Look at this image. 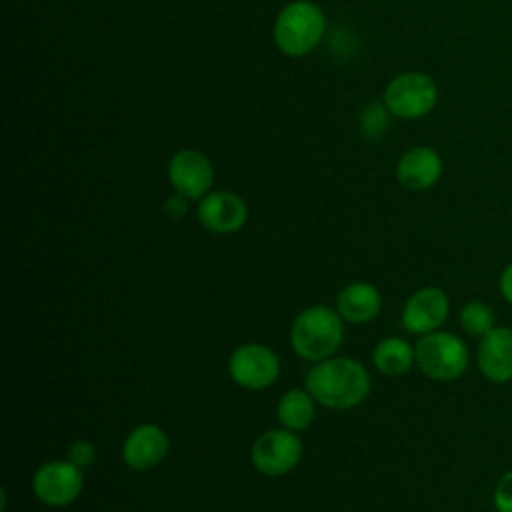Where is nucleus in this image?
<instances>
[{
	"label": "nucleus",
	"instance_id": "nucleus-18",
	"mask_svg": "<svg viewBox=\"0 0 512 512\" xmlns=\"http://www.w3.org/2000/svg\"><path fill=\"white\" fill-rule=\"evenodd\" d=\"M460 324L474 336H486L494 328V314L484 302H468L460 310Z\"/></svg>",
	"mask_w": 512,
	"mask_h": 512
},
{
	"label": "nucleus",
	"instance_id": "nucleus-8",
	"mask_svg": "<svg viewBox=\"0 0 512 512\" xmlns=\"http://www.w3.org/2000/svg\"><path fill=\"white\" fill-rule=\"evenodd\" d=\"M82 488V470L70 460L44 462L32 476V490L36 498L52 508L72 504L82 494Z\"/></svg>",
	"mask_w": 512,
	"mask_h": 512
},
{
	"label": "nucleus",
	"instance_id": "nucleus-12",
	"mask_svg": "<svg viewBox=\"0 0 512 512\" xmlns=\"http://www.w3.org/2000/svg\"><path fill=\"white\" fill-rule=\"evenodd\" d=\"M248 208L240 196L234 192H210L200 198L198 220L214 234H232L246 224Z\"/></svg>",
	"mask_w": 512,
	"mask_h": 512
},
{
	"label": "nucleus",
	"instance_id": "nucleus-17",
	"mask_svg": "<svg viewBox=\"0 0 512 512\" xmlns=\"http://www.w3.org/2000/svg\"><path fill=\"white\" fill-rule=\"evenodd\" d=\"M314 398L312 394L304 388H292L290 392H286L276 408L278 420L284 428L292 430V432H300L306 430L314 416H316V408H314Z\"/></svg>",
	"mask_w": 512,
	"mask_h": 512
},
{
	"label": "nucleus",
	"instance_id": "nucleus-6",
	"mask_svg": "<svg viewBox=\"0 0 512 512\" xmlns=\"http://www.w3.org/2000/svg\"><path fill=\"white\" fill-rule=\"evenodd\" d=\"M302 458V442L288 428H274L260 434L250 450V460L264 476H284Z\"/></svg>",
	"mask_w": 512,
	"mask_h": 512
},
{
	"label": "nucleus",
	"instance_id": "nucleus-5",
	"mask_svg": "<svg viewBox=\"0 0 512 512\" xmlns=\"http://www.w3.org/2000/svg\"><path fill=\"white\" fill-rule=\"evenodd\" d=\"M438 100V88L434 80L422 72H406L396 76L386 92L384 102L394 116L414 120L426 116Z\"/></svg>",
	"mask_w": 512,
	"mask_h": 512
},
{
	"label": "nucleus",
	"instance_id": "nucleus-21",
	"mask_svg": "<svg viewBox=\"0 0 512 512\" xmlns=\"http://www.w3.org/2000/svg\"><path fill=\"white\" fill-rule=\"evenodd\" d=\"M494 506L498 512H512V470L498 480L494 488Z\"/></svg>",
	"mask_w": 512,
	"mask_h": 512
},
{
	"label": "nucleus",
	"instance_id": "nucleus-15",
	"mask_svg": "<svg viewBox=\"0 0 512 512\" xmlns=\"http://www.w3.org/2000/svg\"><path fill=\"white\" fill-rule=\"evenodd\" d=\"M382 296L368 282H352L336 298L338 314L352 324H366L380 314Z\"/></svg>",
	"mask_w": 512,
	"mask_h": 512
},
{
	"label": "nucleus",
	"instance_id": "nucleus-14",
	"mask_svg": "<svg viewBox=\"0 0 512 512\" xmlns=\"http://www.w3.org/2000/svg\"><path fill=\"white\" fill-rule=\"evenodd\" d=\"M478 366L492 382L512 380V328H492L482 336Z\"/></svg>",
	"mask_w": 512,
	"mask_h": 512
},
{
	"label": "nucleus",
	"instance_id": "nucleus-19",
	"mask_svg": "<svg viewBox=\"0 0 512 512\" xmlns=\"http://www.w3.org/2000/svg\"><path fill=\"white\" fill-rule=\"evenodd\" d=\"M390 110L388 106L380 104V102H372L364 108L362 116H360V128L364 138L368 140H378L390 126Z\"/></svg>",
	"mask_w": 512,
	"mask_h": 512
},
{
	"label": "nucleus",
	"instance_id": "nucleus-1",
	"mask_svg": "<svg viewBox=\"0 0 512 512\" xmlns=\"http://www.w3.org/2000/svg\"><path fill=\"white\" fill-rule=\"evenodd\" d=\"M304 386L324 408L348 410L366 400L370 376L362 362L348 356H330L308 370Z\"/></svg>",
	"mask_w": 512,
	"mask_h": 512
},
{
	"label": "nucleus",
	"instance_id": "nucleus-3",
	"mask_svg": "<svg viewBox=\"0 0 512 512\" xmlns=\"http://www.w3.org/2000/svg\"><path fill=\"white\" fill-rule=\"evenodd\" d=\"M324 34V14L312 2H292L276 18L274 38L288 56H304L320 42Z\"/></svg>",
	"mask_w": 512,
	"mask_h": 512
},
{
	"label": "nucleus",
	"instance_id": "nucleus-9",
	"mask_svg": "<svg viewBox=\"0 0 512 512\" xmlns=\"http://www.w3.org/2000/svg\"><path fill=\"white\" fill-rule=\"evenodd\" d=\"M168 178L178 194L186 196L188 200H198L208 194L214 170L202 152L182 150L170 160Z\"/></svg>",
	"mask_w": 512,
	"mask_h": 512
},
{
	"label": "nucleus",
	"instance_id": "nucleus-23",
	"mask_svg": "<svg viewBox=\"0 0 512 512\" xmlns=\"http://www.w3.org/2000/svg\"><path fill=\"white\" fill-rule=\"evenodd\" d=\"M500 292L512 304V264H508V268L500 276Z\"/></svg>",
	"mask_w": 512,
	"mask_h": 512
},
{
	"label": "nucleus",
	"instance_id": "nucleus-2",
	"mask_svg": "<svg viewBox=\"0 0 512 512\" xmlns=\"http://www.w3.org/2000/svg\"><path fill=\"white\" fill-rule=\"evenodd\" d=\"M338 310L328 306H310L302 310L290 328V344L296 356L308 362H320L340 348L344 324Z\"/></svg>",
	"mask_w": 512,
	"mask_h": 512
},
{
	"label": "nucleus",
	"instance_id": "nucleus-22",
	"mask_svg": "<svg viewBox=\"0 0 512 512\" xmlns=\"http://www.w3.org/2000/svg\"><path fill=\"white\" fill-rule=\"evenodd\" d=\"M186 200H188L186 196H182V194L176 192V196L168 198V202H166V206H164L166 214H168L170 218H182V216L186 214V210H188Z\"/></svg>",
	"mask_w": 512,
	"mask_h": 512
},
{
	"label": "nucleus",
	"instance_id": "nucleus-20",
	"mask_svg": "<svg viewBox=\"0 0 512 512\" xmlns=\"http://www.w3.org/2000/svg\"><path fill=\"white\" fill-rule=\"evenodd\" d=\"M68 460H70L74 466H78L80 470L92 466L94 460H96V448H94V444L88 442V440H74V442L70 444V448H68Z\"/></svg>",
	"mask_w": 512,
	"mask_h": 512
},
{
	"label": "nucleus",
	"instance_id": "nucleus-16",
	"mask_svg": "<svg viewBox=\"0 0 512 512\" xmlns=\"http://www.w3.org/2000/svg\"><path fill=\"white\" fill-rule=\"evenodd\" d=\"M372 360L378 372L384 376H400L410 370L416 360V350L398 336L380 340L372 352Z\"/></svg>",
	"mask_w": 512,
	"mask_h": 512
},
{
	"label": "nucleus",
	"instance_id": "nucleus-10",
	"mask_svg": "<svg viewBox=\"0 0 512 512\" xmlns=\"http://www.w3.org/2000/svg\"><path fill=\"white\" fill-rule=\"evenodd\" d=\"M450 302L440 288H420L404 304L402 326L412 334H430L448 318Z\"/></svg>",
	"mask_w": 512,
	"mask_h": 512
},
{
	"label": "nucleus",
	"instance_id": "nucleus-7",
	"mask_svg": "<svg viewBox=\"0 0 512 512\" xmlns=\"http://www.w3.org/2000/svg\"><path fill=\"white\" fill-rule=\"evenodd\" d=\"M228 372L238 386L248 390H262L278 380L280 360L268 346L248 342L230 354Z\"/></svg>",
	"mask_w": 512,
	"mask_h": 512
},
{
	"label": "nucleus",
	"instance_id": "nucleus-13",
	"mask_svg": "<svg viewBox=\"0 0 512 512\" xmlns=\"http://www.w3.org/2000/svg\"><path fill=\"white\" fill-rule=\"evenodd\" d=\"M442 174V160L436 150L428 146H418L408 150L398 166H396V178L398 182L412 192H422L432 188Z\"/></svg>",
	"mask_w": 512,
	"mask_h": 512
},
{
	"label": "nucleus",
	"instance_id": "nucleus-4",
	"mask_svg": "<svg viewBox=\"0 0 512 512\" xmlns=\"http://www.w3.org/2000/svg\"><path fill=\"white\" fill-rule=\"evenodd\" d=\"M416 364L432 380H456L468 368V348L456 334L434 330L416 344Z\"/></svg>",
	"mask_w": 512,
	"mask_h": 512
},
{
	"label": "nucleus",
	"instance_id": "nucleus-11",
	"mask_svg": "<svg viewBox=\"0 0 512 512\" xmlns=\"http://www.w3.org/2000/svg\"><path fill=\"white\" fill-rule=\"evenodd\" d=\"M168 450L170 440L160 426L140 424L124 438L122 460L128 468L144 472L158 466L166 458Z\"/></svg>",
	"mask_w": 512,
	"mask_h": 512
}]
</instances>
